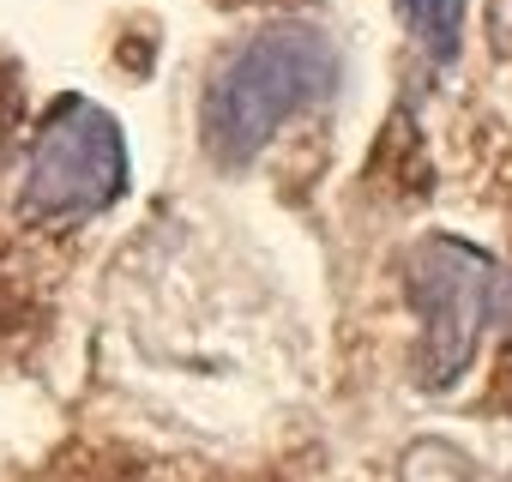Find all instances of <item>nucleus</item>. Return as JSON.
<instances>
[{"label": "nucleus", "mask_w": 512, "mask_h": 482, "mask_svg": "<svg viewBox=\"0 0 512 482\" xmlns=\"http://www.w3.org/2000/svg\"><path fill=\"white\" fill-rule=\"evenodd\" d=\"M404 284H410V308L422 320V338H416L422 386H452L470 368L488 320L500 314V296H506L500 266L458 235H428L410 254Z\"/></svg>", "instance_id": "obj_2"}, {"label": "nucleus", "mask_w": 512, "mask_h": 482, "mask_svg": "<svg viewBox=\"0 0 512 482\" xmlns=\"http://www.w3.org/2000/svg\"><path fill=\"white\" fill-rule=\"evenodd\" d=\"M404 31L422 43L428 61H452L464 37V0H398Z\"/></svg>", "instance_id": "obj_4"}, {"label": "nucleus", "mask_w": 512, "mask_h": 482, "mask_svg": "<svg viewBox=\"0 0 512 482\" xmlns=\"http://www.w3.org/2000/svg\"><path fill=\"white\" fill-rule=\"evenodd\" d=\"M338 85V49L314 25H278L247 37L205 85L199 133L217 163H247L272 145V133L320 103Z\"/></svg>", "instance_id": "obj_1"}, {"label": "nucleus", "mask_w": 512, "mask_h": 482, "mask_svg": "<svg viewBox=\"0 0 512 482\" xmlns=\"http://www.w3.org/2000/svg\"><path fill=\"white\" fill-rule=\"evenodd\" d=\"M121 187H127V145L115 115L97 109L91 97H61L31 139L25 211L43 223H79L115 205Z\"/></svg>", "instance_id": "obj_3"}]
</instances>
